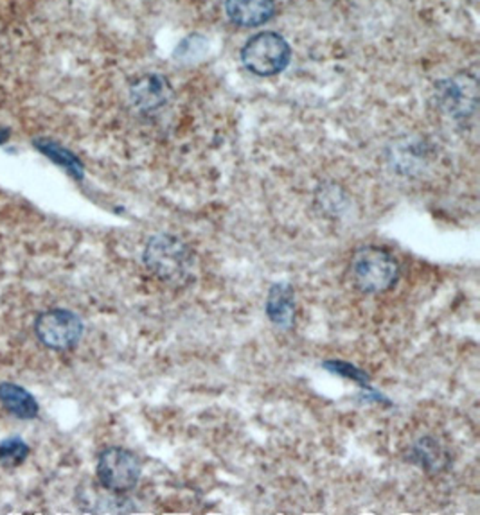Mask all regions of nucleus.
Masks as SVG:
<instances>
[{"instance_id":"nucleus-10","label":"nucleus","mask_w":480,"mask_h":515,"mask_svg":"<svg viewBox=\"0 0 480 515\" xmlns=\"http://www.w3.org/2000/svg\"><path fill=\"white\" fill-rule=\"evenodd\" d=\"M410 462L419 465L426 472H439L446 469L450 456L436 438L423 436L410 447Z\"/></svg>"},{"instance_id":"nucleus-2","label":"nucleus","mask_w":480,"mask_h":515,"mask_svg":"<svg viewBox=\"0 0 480 515\" xmlns=\"http://www.w3.org/2000/svg\"><path fill=\"white\" fill-rule=\"evenodd\" d=\"M351 275L357 287L364 293H384L399 278L396 258L380 247H362L351 260Z\"/></svg>"},{"instance_id":"nucleus-5","label":"nucleus","mask_w":480,"mask_h":515,"mask_svg":"<svg viewBox=\"0 0 480 515\" xmlns=\"http://www.w3.org/2000/svg\"><path fill=\"white\" fill-rule=\"evenodd\" d=\"M34 335L40 344L53 350H69L83 336V322L67 309H51L34 322Z\"/></svg>"},{"instance_id":"nucleus-11","label":"nucleus","mask_w":480,"mask_h":515,"mask_svg":"<svg viewBox=\"0 0 480 515\" xmlns=\"http://www.w3.org/2000/svg\"><path fill=\"white\" fill-rule=\"evenodd\" d=\"M0 403L5 408V412L16 419H34L38 415L36 399L18 384L2 383Z\"/></svg>"},{"instance_id":"nucleus-14","label":"nucleus","mask_w":480,"mask_h":515,"mask_svg":"<svg viewBox=\"0 0 480 515\" xmlns=\"http://www.w3.org/2000/svg\"><path fill=\"white\" fill-rule=\"evenodd\" d=\"M324 368L331 370L333 374H338L342 377H348V379H353L360 384H364L367 388V383H369V377L366 375V372L358 370L357 366L349 364V363H344V361H337V359H331V361H326L324 363Z\"/></svg>"},{"instance_id":"nucleus-4","label":"nucleus","mask_w":480,"mask_h":515,"mask_svg":"<svg viewBox=\"0 0 480 515\" xmlns=\"http://www.w3.org/2000/svg\"><path fill=\"white\" fill-rule=\"evenodd\" d=\"M142 465L139 458L122 447L104 449L97 460V478L104 491L117 494L130 492L141 480Z\"/></svg>"},{"instance_id":"nucleus-9","label":"nucleus","mask_w":480,"mask_h":515,"mask_svg":"<svg viewBox=\"0 0 480 515\" xmlns=\"http://www.w3.org/2000/svg\"><path fill=\"white\" fill-rule=\"evenodd\" d=\"M267 316L278 327L289 331L295 318V295L287 282H278L270 287L267 298Z\"/></svg>"},{"instance_id":"nucleus-3","label":"nucleus","mask_w":480,"mask_h":515,"mask_svg":"<svg viewBox=\"0 0 480 515\" xmlns=\"http://www.w3.org/2000/svg\"><path fill=\"white\" fill-rule=\"evenodd\" d=\"M289 42L278 33H260L252 36L241 51L245 67L258 76H276L289 63Z\"/></svg>"},{"instance_id":"nucleus-6","label":"nucleus","mask_w":480,"mask_h":515,"mask_svg":"<svg viewBox=\"0 0 480 515\" xmlns=\"http://www.w3.org/2000/svg\"><path fill=\"white\" fill-rule=\"evenodd\" d=\"M132 102L139 112H155L164 106L171 95V86L162 76H146L132 86Z\"/></svg>"},{"instance_id":"nucleus-13","label":"nucleus","mask_w":480,"mask_h":515,"mask_svg":"<svg viewBox=\"0 0 480 515\" xmlns=\"http://www.w3.org/2000/svg\"><path fill=\"white\" fill-rule=\"evenodd\" d=\"M29 454V447L20 438H9L0 442V463L4 467H16L20 465Z\"/></svg>"},{"instance_id":"nucleus-12","label":"nucleus","mask_w":480,"mask_h":515,"mask_svg":"<svg viewBox=\"0 0 480 515\" xmlns=\"http://www.w3.org/2000/svg\"><path fill=\"white\" fill-rule=\"evenodd\" d=\"M34 146H36L42 153H45L54 164L65 168L73 176L83 178V166H82V162H80L69 150H65V148H62L60 144L51 142V141H36Z\"/></svg>"},{"instance_id":"nucleus-8","label":"nucleus","mask_w":480,"mask_h":515,"mask_svg":"<svg viewBox=\"0 0 480 515\" xmlns=\"http://www.w3.org/2000/svg\"><path fill=\"white\" fill-rule=\"evenodd\" d=\"M229 18L241 27H256L269 22L276 13L274 0H227Z\"/></svg>"},{"instance_id":"nucleus-1","label":"nucleus","mask_w":480,"mask_h":515,"mask_svg":"<svg viewBox=\"0 0 480 515\" xmlns=\"http://www.w3.org/2000/svg\"><path fill=\"white\" fill-rule=\"evenodd\" d=\"M142 262L159 280L173 286H184L191 278L194 254L179 238L159 234L148 241Z\"/></svg>"},{"instance_id":"nucleus-7","label":"nucleus","mask_w":480,"mask_h":515,"mask_svg":"<svg viewBox=\"0 0 480 515\" xmlns=\"http://www.w3.org/2000/svg\"><path fill=\"white\" fill-rule=\"evenodd\" d=\"M441 88V104L446 108L448 113L454 117H468L477 104V90H475V80L472 83L459 82V80H450Z\"/></svg>"}]
</instances>
